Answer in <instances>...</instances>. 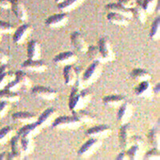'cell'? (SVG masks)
Returning <instances> with one entry per match:
<instances>
[{
	"instance_id": "obj_1",
	"label": "cell",
	"mask_w": 160,
	"mask_h": 160,
	"mask_svg": "<svg viewBox=\"0 0 160 160\" xmlns=\"http://www.w3.org/2000/svg\"><path fill=\"white\" fill-rule=\"evenodd\" d=\"M91 97V91L88 88H82V82L77 80L72 86L69 97V108L72 111L82 109L89 103Z\"/></svg>"
},
{
	"instance_id": "obj_2",
	"label": "cell",
	"mask_w": 160,
	"mask_h": 160,
	"mask_svg": "<svg viewBox=\"0 0 160 160\" xmlns=\"http://www.w3.org/2000/svg\"><path fill=\"white\" fill-rule=\"evenodd\" d=\"M81 122L75 116H60L53 121L52 127L56 129L75 130L81 126Z\"/></svg>"
},
{
	"instance_id": "obj_3",
	"label": "cell",
	"mask_w": 160,
	"mask_h": 160,
	"mask_svg": "<svg viewBox=\"0 0 160 160\" xmlns=\"http://www.w3.org/2000/svg\"><path fill=\"white\" fill-rule=\"evenodd\" d=\"M101 72H102L101 62H93L82 74V83L91 84L95 82L100 76Z\"/></svg>"
},
{
	"instance_id": "obj_4",
	"label": "cell",
	"mask_w": 160,
	"mask_h": 160,
	"mask_svg": "<svg viewBox=\"0 0 160 160\" xmlns=\"http://www.w3.org/2000/svg\"><path fill=\"white\" fill-rule=\"evenodd\" d=\"M101 147V141L96 138H91L78 150V154L80 156L88 157L95 154Z\"/></svg>"
},
{
	"instance_id": "obj_5",
	"label": "cell",
	"mask_w": 160,
	"mask_h": 160,
	"mask_svg": "<svg viewBox=\"0 0 160 160\" xmlns=\"http://www.w3.org/2000/svg\"><path fill=\"white\" fill-rule=\"evenodd\" d=\"M31 93L37 98H42L44 100H55L57 98L58 92L52 88H47L44 86H35L31 89Z\"/></svg>"
},
{
	"instance_id": "obj_6",
	"label": "cell",
	"mask_w": 160,
	"mask_h": 160,
	"mask_svg": "<svg viewBox=\"0 0 160 160\" xmlns=\"http://www.w3.org/2000/svg\"><path fill=\"white\" fill-rule=\"evenodd\" d=\"M98 50H99L104 62H112L115 58V53L113 51L110 42L107 38H102L98 41Z\"/></svg>"
},
{
	"instance_id": "obj_7",
	"label": "cell",
	"mask_w": 160,
	"mask_h": 160,
	"mask_svg": "<svg viewBox=\"0 0 160 160\" xmlns=\"http://www.w3.org/2000/svg\"><path fill=\"white\" fill-rule=\"evenodd\" d=\"M69 17L67 13H60L51 15L46 20V25L51 28H61L68 24Z\"/></svg>"
},
{
	"instance_id": "obj_8",
	"label": "cell",
	"mask_w": 160,
	"mask_h": 160,
	"mask_svg": "<svg viewBox=\"0 0 160 160\" xmlns=\"http://www.w3.org/2000/svg\"><path fill=\"white\" fill-rule=\"evenodd\" d=\"M112 130L109 126L102 124V125L95 126L91 128L87 131V135L91 138H106L111 135Z\"/></svg>"
},
{
	"instance_id": "obj_9",
	"label": "cell",
	"mask_w": 160,
	"mask_h": 160,
	"mask_svg": "<svg viewBox=\"0 0 160 160\" xmlns=\"http://www.w3.org/2000/svg\"><path fill=\"white\" fill-rule=\"evenodd\" d=\"M32 31V28L28 24H22L14 33L13 39L16 44H22L28 38Z\"/></svg>"
},
{
	"instance_id": "obj_10",
	"label": "cell",
	"mask_w": 160,
	"mask_h": 160,
	"mask_svg": "<svg viewBox=\"0 0 160 160\" xmlns=\"http://www.w3.org/2000/svg\"><path fill=\"white\" fill-rule=\"evenodd\" d=\"M11 9L15 13L17 18L22 22H27L28 19V14L23 2L21 0H11Z\"/></svg>"
},
{
	"instance_id": "obj_11",
	"label": "cell",
	"mask_w": 160,
	"mask_h": 160,
	"mask_svg": "<svg viewBox=\"0 0 160 160\" xmlns=\"http://www.w3.org/2000/svg\"><path fill=\"white\" fill-rule=\"evenodd\" d=\"M22 68L23 69L35 73H42L48 70L47 64L44 63L40 59L32 60L30 58L24 61L23 63L22 64Z\"/></svg>"
},
{
	"instance_id": "obj_12",
	"label": "cell",
	"mask_w": 160,
	"mask_h": 160,
	"mask_svg": "<svg viewBox=\"0 0 160 160\" xmlns=\"http://www.w3.org/2000/svg\"><path fill=\"white\" fill-rule=\"evenodd\" d=\"M78 60V57L72 51H65L59 53L54 58V62L58 65H72Z\"/></svg>"
},
{
	"instance_id": "obj_13",
	"label": "cell",
	"mask_w": 160,
	"mask_h": 160,
	"mask_svg": "<svg viewBox=\"0 0 160 160\" xmlns=\"http://www.w3.org/2000/svg\"><path fill=\"white\" fill-rule=\"evenodd\" d=\"M71 41L72 45L75 47L77 51H79L80 53H85V54L87 53L89 46L79 32L78 31L73 32L71 34Z\"/></svg>"
},
{
	"instance_id": "obj_14",
	"label": "cell",
	"mask_w": 160,
	"mask_h": 160,
	"mask_svg": "<svg viewBox=\"0 0 160 160\" xmlns=\"http://www.w3.org/2000/svg\"><path fill=\"white\" fill-rule=\"evenodd\" d=\"M42 127L36 122L32 123L26 124L20 128L18 131V135L19 137H31L33 138L40 131Z\"/></svg>"
},
{
	"instance_id": "obj_15",
	"label": "cell",
	"mask_w": 160,
	"mask_h": 160,
	"mask_svg": "<svg viewBox=\"0 0 160 160\" xmlns=\"http://www.w3.org/2000/svg\"><path fill=\"white\" fill-rule=\"evenodd\" d=\"M12 119L16 122L26 124L32 123L36 122L38 117L34 114L28 112V111H18L12 115Z\"/></svg>"
},
{
	"instance_id": "obj_16",
	"label": "cell",
	"mask_w": 160,
	"mask_h": 160,
	"mask_svg": "<svg viewBox=\"0 0 160 160\" xmlns=\"http://www.w3.org/2000/svg\"><path fill=\"white\" fill-rule=\"evenodd\" d=\"M133 115V108L131 103L124 102L122 105L119 107L118 111L117 118L121 123L125 124L128 122V120L131 119Z\"/></svg>"
},
{
	"instance_id": "obj_17",
	"label": "cell",
	"mask_w": 160,
	"mask_h": 160,
	"mask_svg": "<svg viewBox=\"0 0 160 160\" xmlns=\"http://www.w3.org/2000/svg\"><path fill=\"white\" fill-rule=\"evenodd\" d=\"M119 143L121 148L127 150L131 145V131L128 124H123L119 129Z\"/></svg>"
},
{
	"instance_id": "obj_18",
	"label": "cell",
	"mask_w": 160,
	"mask_h": 160,
	"mask_svg": "<svg viewBox=\"0 0 160 160\" xmlns=\"http://www.w3.org/2000/svg\"><path fill=\"white\" fill-rule=\"evenodd\" d=\"M15 78V74L11 72L7 64L0 67V90L5 88Z\"/></svg>"
},
{
	"instance_id": "obj_19",
	"label": "cell",
	"mask_w": 160,
	"mask_h": 160,
	"mask_svg": "<svg viewBox=\"0 0 160 160\" xmlns=\"http://www.w3.org/2000/svg\"><path fill=\"white\" fill-rule=\"evenodd\" d=\"M42 56V50L39 42L36 40H31L28 44V57L32 60H38Z\"/></svg>"
},
{
	"instance_id": "obj_20",
	"label": "cell",
	"mask_w": 160,
	"mask_h": 160,
	"mask_svg": "<svg viewBox=\"0 0 160 160\" xmlns=\"http://www.w3.org/2000/svg\"><path fill=\"white\" fill-rule=\"evenodd\" d=\"M55 116H56L55 110L54 108H48L40 115L37 119V122L42 128L45 125H49L53 122V121L55 119Z\"/></svg>"
},
{
	"instance_id": "obj_21",
	"label": "cell",
	"mask_w": 160,
	"mask_h": 160,
	"mask_svg": "<svg viewBox=\"0 0 160 160\" xmlns=\"http://www.w3.org/2000/svg\"><path fill=\"white\" fill-rule=\"evenodd\" d=\"M106 9L109 11H111V12H115L120 14V15L127 17L129 19L132 18L131 9H128V8H124L122 5H120L118 2H111V3H108V5L106 6Z\"/></svg>"
},
{
	"instance_id": "obj_22",
	"label": "cell",
	"mask_w": 160,
	"mask_h": 160,
	"mask_svg": "<svg viewBox=\"0 0 160 160\" xmlns=\"http://www.w3.org/2000/svg\"><path fill=\"white\" fill-rule=\"evenodd\" d=\"M62 73H63L64 80H65V82L67 85L72 87L78 80L77 75L75 71V68H73L71 65L64 66Z\"/></svg>"
},
{
	"instance_id": "obj_23",
	"label": "cell",
	"mask_w": 160,
	"mask_h": 160,
	"mask_svg": "<svg viewBox=\"0 0 160 160\" xmlns=\"http://www.w3.org/2000/svg\"><path fill=\"white\" fill-rule=\"evenodd\" d=\"M107 18L111 23L117 26H128L130 22V19L127 17L111 11H109L107 15Z\"/></svg>"
},
{
	"instance_id": "obj_24",
	"label": "cell",
	"mask_w": 160,
	"mask_h": 160,
	"mask_svg": "<svg viewBox=\"0 0 160 160\" xmlns=\"http://www.w3.org/2000/svg\"><path fill=\"white\" fill-rule=\"evenodd\" d=\"M85 0H63L58 4V8L62 12H69L78 8Z\"/></svg>"
},
{
	"instance_id": "obj_25",
	"label": "cell",
	"mask_w": 160,
	"mask_h": 160,
	"mask_svg": "<svg viewBox=\"0 0 160 160\" xmlns=\"http://www.w3.org/2000/svg\"><path fill=\"white\" fill-rule=\"evenodd\" d=\"M125 102V98L120 95H111L106 96L103 98V102L110 108H119Z\"/></svg>"
},
{
	"instance_id": "obj_26",
	"label": "cell",
	"mask_w": 160,
	"mask_h": 160,
	"mask_svg": "<svg viewBox=\"0 0 160 160\" xmlns=\"http://www.w3.org/2000/svg\"><path fill=\"white\" fill-rule=\"evenodd\" d=\"M135 92L138 96L147 98L150 97L152 94V88L149 81L140 82L138 86L135 89Z\"/></svg>"
},
{
	"instance_id": "obj_27",
	"label": "cell",
	"mask_w": 160,
	"mask_h": 160,
	"mask_svg": "<svg viewBox=\"0 0 160 160\" xmlns=\"http://www.w3.org/2000/svg\"><path fill=\"white\" fill-rule=\"evenodd\" d=\"M20 99V95L17 92L11 91L7 88L0 90V101H5L8 102H18Z\"/></svg>"
},
{
	"instance_id": "obj_28",
	"label": "cell",
	"mask_w": 160,
	"mask_h": 160,
	"mask_svg": "<svg viewBox=\"0 0 160 160\" xmlns=\"http://www.w3.org/2000/svg\"><path fill=\"white\" fill-rule=\"evenodd\" d=\"M73 115H75L78 120H79L81 123L86 124H91L95 122V117L91 115V113L88 111L78 110V111H72Z\"/></svg>"
},
{
	"instance_id": "obj_29",
	"label": "cell",
	"mask_w": 160,
	"mask_h": 160,
	"mask_svg": "<svg viewBox=\"0 0 160 160\" xmlns=\"http://www.w3.org/2000/svg\"><path fill=\"white\" fill-rule=\"evenodd\" d=\"M20 144L22 155H29L34 150V141L31 137H20Z\"/></svg>"
},
{
	"instance_id": "obj_30",
	"label": "cell",
	"mask_w": 160,
	"mask_h": 160,
	"mask_svg": "<svg viewBox=\"0 0 160 160\" xmlns=\"http://www.w3.org/2000/svg\"><path fill=\"white\" fill-rule=\"evenodd\" d=\"M131 76L134 79L142 82V81H150L152 78L151 75L147 70L142 68H135L131 72Z\"/></svg>"
},
{
	"instance_id": "obj_31",
	"label": "cell",
	"mask_w": 160,
	"mask_h": 160,
	"mask_svg": "<svg viewBox=\"0 0 160 160\" xmlns=\"http://www.w3.org/2000/svg\"><path fill=\"white\" fill-rule=\"evenodd\" d=\"M131 12H132V17H135V19L140 24H144L147 20H148V17H147V13L145 12L141 6L136 5L134 8L131 9Z\"/></svg>"
},
{
	"instance_id": "obj_32",
	"label": "cell",
	"mask_w": 160,
	"mask_h": 160,
	"mask_svg": "<svg viewBox=\"0 0 160 160\" xmlns=\"http://www.w3.org/2000/svg\"><path fill=\"white\" fill-rule=\"evenodd\" d=\"M142 147L137 145V144H134V145H131L129 148H128V151L126 152L127 155H128V158L131 160H137L139 159L140 157L142 156Z\"/></svg>"
},
{
	"instance_id": "obj_33",
	"label": "cell",
	"mask_w": 160,
	"mask_h": 160,
	"mask_svg": "<svg viewBox=\"0 0 160 160\" xmlns=\"http://www.w3.org/2000/svg\"><path fill=\"white\" fill-rule=\"evenodd\" d=\"M15 78L18 80L22 86V89H29L32 83L29 77L26 75V73L22 71H18L15 74Z\"/></svg>"
},
{
	"instance_id": "obj_34",
	"label": "cell",
	"mask_w": 160,
	"mask_h": 160,
	"mask_svg": "<svg viewBox=\"0 0 160 160\" xmlns=\"http://www.w3.org/2000/svg\"><path fill=\"white\" fill-rule=\"evenodd\" d=\"M86 54L88 55V58L92 60L93 62H99L101 63L104 62V60L102 58V55H101L98 47L91 46V47L88 48V50Z\"/></svg>"
},
{
	"instance_id": "obj_35",
	"label": "cell",
	"mask_w": 160,
	"mask_h": 160,
	"mask_svg": "<svg viewBox=\"0 0 160 160\" xmlns=\"http://www.w3.org/2000/svg\"><path fill=\"white\" fill-rule=\"evenodd\" d=\"M15 131L11 127H4L0 129V145H3L8 142L14 136Z\"/></svg>"
},
{
	"instance_id": "obj_36",
	"label": "cell",
	"mask_w": 160,
	"mask_h": 160,
	"mask_svg": "<svg viewBox=\"0 0 160 160\" xmlns=\"http://www.w3.org/2000/svg\"><path fill=\"white\" fill-rule=\"evenodd\" d=\"M10 141H11V152L16 155L19 158H21V157L23 155H22L21 144H20V137L18 135H14Z\"/></svg>"
},
{
	"instance_id": "obj_37",
	"label": "cell",
	"mask_w": 160,
	"mask_h": 160,
	"mask_svg": "<svg viewBox=\"0 0 160 160\" xmlns=\"http://www.w3.org/2000/svg\"><path fill=\"white\" fill-rule=\"evenodd\" d=\"M160 18L157 17L152 22L150 32V37L154 41H157L159 39L160 37Z\"/></svg>"
},
{
	"instance_id": "obj_38",
	"label": "cell",
	"mask_w": 160,
	"mask_h": 160,
	"mask_svg": "<svg viewBox=\"0 0 160 160\" xmlns=\"http://www.w3.org/2000/svg\"><path fill=\"white\" fill-rule=\"evenodd\" d=\"M148 138H149V141L153 148L159 149L160 135L159 132H158V130L157 129V128H153V129L150 131L149 135H148Z\"/></svg>"
},
{
	"instance_id": "obj_39",
	"label": "cell",
	"mask_w": 160,
	"mask_h": 160,
	"mask_svg": "<svg viewBox=\"0 0 160 160\" xmlns=\"http://www.w3.org/2000/svg\"><path fill=\"white\" fill-rule=\"evenodd\" d=\"M158 0H143L141 7L147 14H152L155 11Z\"/></svg>"
},
{
	"instance_id": "obj_40",
	"label": "cell",
	"mask_w": 160,
	"mask_h": 160,
	"mask_svg": "<svg viewBox=\"0 0 160 160\" xmlns=\"http://www.w3.org/2000/svg\"><path fill=\"white\" fill-rule=\"evenodd\" d=\"M159 158V149H157V148H153V149L150 150L148 152L146 153L145 156H144V159L148 160H158Z\"/></svg>"
},
{
	"instance_id": "obj_41",
	"label": "cell",
	"mask_w": 160,
	"mask_h": 160,
	"mask_svg": "<svg viewBox=\"0 0 160 160\" xmlns=\"http://www.w3.org/2000/svg\"><path fill=\"white\" fill-rule=\"evenodd\" d=\"M14 31V27L11 23L4 21H0V33L11 34Z\"/></svg>"
},
{
	"instance_id": "obj_42",
	"label": "cell",
	"mask_w": 160,
	"mask_h": 160,
	"mask_svg": "<svg viewBox=\"0 0 160 160\" xmlns=\"http://www.w3.org/2000/svg\"><path fill=\"white\" fill-rule=\"evenodd\" d=\"M10 111L9 102L5 101H0V119L8 115Z\"/></svg>"
},
{
	"instance_id": "obj_43",
	"label": "cell",
	"mask_w": 160,
	"mask_h": 160,
	"mask_svg": "<svg viewBox=\"0 0 160 160\" xmlns=\"http://www.w3.org/2000/svg\"><path fill=\"white\" fill-rule=\"evenodd\" d=\"M118 2L128 9H132L137 5L135 0H118Z\"/></svg>"
},
{
	"instance_id": "obj_44",
	"label": "cell",
	"mask_w": 160,
	"mask_h": 160,
	"mask_svg": "<svg viewBox=\"0 0 160 160\" xmlns=\"http://www.w3.org/2000/svg\"><path fill=\"white\" fill-rule=\"evenodd\" d=\"M9 61V56L2 49H0V62L2 64H7Z\"/></svg>"
},
{
	"instance_id": "obj_45",
	"label": "cell",
	"mask_w": 160,
	"mask_h": 160,
	"mask_svg": "<svg viewBox=\"0 0 160 160\" xmlns=\"http://www.w3.org/2000/svg\"><path fill=\"white\" fill-rule=\"evenodd\" d=\"M11 0H0V8L8 10L11 9Z\"/></svg>"
},
{
	"instance_id": "obj_46",
	"label": "cell",
	"mask_w": 160,
	"mask_h": 160,
	"mask_svg": "<svg viewBox=\"0 0 160 160\" xmlns=\"http://www.w3.org/2000/svg\"><path fill=\"white\" fill-rule=\"evenodd\" d=\"M116 159L117 160H126V159H128V155H127V154L122 151V152H121L120 154H118V155L117 156Z\"/></svg>"
},
{
	"instance_id": "obj_47",
	"label": "cell",
	"mask_w": 160,
	"mask_h": 160,
	"mask_svg": "<svg viewBox=\"0 0 160 160\" xmlns=\"http://www.w3.org/2000/svg\"><path fill=\"white\" fill-rule=\"evenodd\" d=\"M152 91H154L155 94H158V93H159V91H160V83L159 82H158V83H157L156 85L154 87V89H153Z\"/></svg>"
},
{
	"instance_id": "obj_48",
	"label": "cell",
	"mask_w": 160,
	"mask_h": 160,
	"mask_svg": "<svg viewBox=\"0 0 160 160\" xmlns=\"http://www.w3.org/2000/svg\"><path fill=\"white\" fill-rule=\"evenodd\" d=\"M8 158V154L6 152H2L0 154V160H3L7 159Z\"/></svg>"
},
{
	"instance_id": "obj_49",
	"label": "cell",
	"mask_w": 160,
	"mask_h": 160,
	"mask_svg": "<svg viewBox=\"0 0 160 160\" xmlns=\"http://www.w3.org/2000/svg\"><path fill=\"white\" fill-rule=\"evenodd\" d=\"M135 1H136L137 5H138V6L142 5V2H143V0H135Z\"/></svg>"
},
{
	"instance_id": "obj_50",
	"label": "cell",
	"mask_w": 160,
	"mask_h": 160,
	"mask_svg": "<svg viewBox=\"0 0 160 160\" xmlns=\"http://www.w3.org/2000/svg\"><path fill=\"white\" fill-rule=\"evenodd\" d=\"M63 0H55V2H56V3H60V2H62Z\"/></svg>"
},
{
	"instance_id": "obj_51",
	"label": "cell",
	"mask_w": 160,
	"mask_h": 160,
	"mask_svg": "<svg viewBox=\"0 0 160 160\" xmlns=\"http://www.w3.org/2000/svg\"><path fill=\"white\" fill-rule=\"evenodd\" d=\"M1 38H2V36H1V33H0V40H1Z\"/></svg>"
}]
</instances>
